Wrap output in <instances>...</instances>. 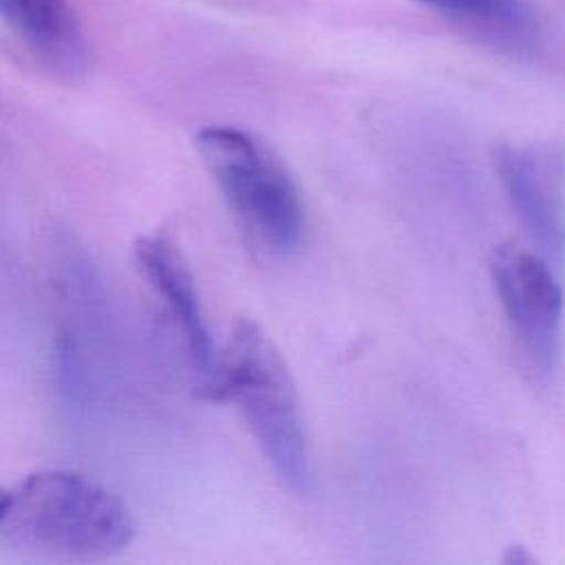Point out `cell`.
<instances>
[{
	"instance_id": "cell-1",
	"label": "cell",
	"mask_w": 565,
	"mask_h": 565,
	"mask_svg": "<svg viewBox=\"0 0 565 565\" xmlns=\"http://www.w3.org/2000/svg\"><path fill=\"white\" fill-rule=\"evenodd\" d=\"M199 395L234 404L276 479L296 497L311 492L313 468L296 384L258 322L241 318L232 324Z\"/></svg>"
},
{
	"instance_id": "cell-2",
	"label": "cell",
	"mask_w": 565,
	"mask_h": 565,
	"mask_svg": "<svg viewBox=\"0 0 565 565\" xmlns=\"http://www.w3.org/2000/svg\"><path fill=\"white\" fill-rule=\"evenodd\" d=\"M135 536L128 505L73 470H38L0 497V547L62 561L106 558Z\"/></svg>"
},
{
	"instance_id": "cell-3",
	"label": "cell",
	"mask_w": 565,
	"mask_h": 565,
	"mask_svg": "<svg viewBox=\"0 0 565 565\" xmlns=\"http://www.w3.org/2000/svg\"><path fill=\"white\" fill-rule=\"evenodd\" d=\"M194 148L247 238L276 256L294 252L305 234V203L285 161L254 132L210 124Z\"/></svg>"
},
{
	"instance_id": "cell-4",
	"label": "cell",
	"mask_w": 565,
	"mask_h": 565,
	"mask_svg": "<svg viewBox=\"0 0 565 565\" xmlns=\"http://www.w3.org/2000/svg\"><path fill=\"white\" fill-rule=\"evenodd\" d=\"M488 271L516 342L541 373H554L565 298L552 267L516 243H501L488 256Z\"/></svg>"
},
{
	"instance_id": "cell-5",
	"label": "cell",
	"mask_w": 565,
	"mask_h": 565,
	"mask_svg": "<svg viewBox=\"0 0 565 565\" xmlns=\"http://www.w3.org/2000/svg\"><path fill=\"white\" fill-rule=\"evenodd\" d=\"M497 179L525 234L545 258L565 254V157L550 143H499Z\"/></svg>"
},
{
	"instance_id": "cell-6",
	"label": "cell",
	"mask_w": 565,
	"mask_h": 565,
	"mask_svg": "<svg viewBox=\"0 0 565 565\" xmlns=\"http://www.w3.org/2000/svg\"><path fill=\"white\" fill-rule=\"evenodd\" d=\"M132 260L179 329L192 366L205 380L214 369L218 351L212 344L201 296L183 254L168 236L143 234L132 243Z\"/></svg>"
},
{
	"instance_id": "cell-7",
	"label": "cell",
	"mask_w": 565,
	"mask_h": 565,
	"mask_svg": "<svg viewBox=\"0 0 565 565\" xmlns=\"http://www.w3.org/2000/svg\"><path fill=\"white\" fill-rule=\"evenodd\" d=\"M11 33L49 75L75 82L88 73L90 51L68 0H0Z\"/></svg>"
},
{
	"instance_id": "cell-8",
	"label": "cell",
	"mask_w": 565,
	"mask_h": 565,
	"mask_svg": "<svg viewBox=\"0 0 565 565\" xmlns=\"http://www.w3.org/2000/svg\"><path fill=\"white\" fill-rule=\"evenodd\" d=\"M444 13L448 20L472 29L483 40L521 46L534 31V20L523 0H415Z\"/></svg>"
},
{
	"instance_id": "cell-9",
	"label": "cell",
	"mask_w": 565,
	"mask_h": 565,
	"mask_svg": "<svg viewBox=\"0 0 565 565\" xmlns=\"http://www.w3.org/2000/svg\"><path fill=\"white\" fill-rule=\"evenodd\" d=\"M503 563L521 565V563H534V556L523 545H510L503 554Z\"/></svg>"
}]
</instances>
